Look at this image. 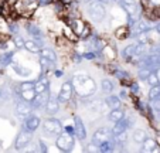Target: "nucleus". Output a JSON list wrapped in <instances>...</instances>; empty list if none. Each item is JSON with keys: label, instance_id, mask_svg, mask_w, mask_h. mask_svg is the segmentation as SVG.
<instances>
[{"label": "nucleus", "instance_id": "obj_12", "mask_svg": "<svg viewBox=\"0 0 160 153\" xmlns=\"http://www.w3.org/2000/svg\"><path fill=\"white\" fill-rule=\"evenodd\" d=\"M74 128H75V136L79 140H84V139L87 138V130H85V126H84V123H82L81 118H78V116L75 118V125H74Z\"/></svg>", "mask_w": 160, "mask_h": 153}, {"label": "nucleus", "instance_id": "obj_20", "mask_svg": "<svg viewBox=\"0 0 160 153\" xmlns=\"http://www.w3.org/2000/svg\"><path fill=\"white\" fill-rule=\"evenodd\" d=\"M116 140H112V139H108L106 142H103L102 145H99L98 146V149H99V152H111V150L115 149V143Z\"/></svg>", "mask_w": 160, "mask_h": 153}, {"label": "nucleus", "instance_id": "obj_45", "mask_svg": "<svg viewBox=\"0 0 160 153\" xmlns=\"http://www.w3.org/2000/svg\"><path fill=\"white\" fill-rule=\"evenodd\" d=\"M153 6H160V0H149Z\"/></svg>", "mask_w": 160, "mask_h": 153}, {"label": "nucleus", "instance_id": "obj_36", "mask_svg": "<svg viewBox=\"0 0 160 153\" xmlns=\"http://www.w3.org/2000/svg\"><path fill=\"white\" fill-rule=\"evenodd\" d=\"M20 89L21 91H27V89H34V82L33 81H24V82H21L20 85Z\"/></svg>", "mask_w": 160, "mask_h": 153}, {"label": "nucleus", "instance_id": "obj_29", "mask_svg": "<svg viewBox=\"0 0 160 153\" xmlns=\"http://www.w3.org/2000/svg\"><path fill=\"white\" fill-rule=\"evenodd\" d=\"M146 81L149 82V85H150V87H154V85H157V84L160 82V81H159V75H157L154 71H152L150 75L148 77V79H146Z\"/></svg>", "mask_w": 160, "mask_h": 153}, {"label": "nucleus", "instance_id": "obj_28", "mask_svg": "<svg viewBox=\"0 0 160 153\" xmlns=\"http://www.w3.org/2000/svg\"><path fill=\"white\" fill-rule=\"evenodd\" d=\"M148 38H149V31H142V33L136 34V44L148 43Z\"/></svg>", "mask_w": 160, "mask_h": 153}, {"label": "nucleus", "instance_id": "obj_46", "mask_svg": "<svg viewBox=\"0 0 160 153\" xmlns=\"http://www.w3.org/2000/svg\"><path fill=\"white\" fill-rule=\"evenodd\" d=\"M132 91H133V92H138V91H139V87H138V84H132Z\"/></svg>", "mask_w": 160, "mask_h": 153}, {"label": "nucleus", "instance_id": "obj_33", "mask_svg": "<svg viewBox=\"0 0 160 153\" xmlns=\"http://www.w3.org/2000/svg\"><path fill=\"white\" fill-rule=\"evenodd\" d=\"M12 67H13V69H14L17 74H20V75H30V69H27V68H21V67H18L17 64H12Z\"/></svg>", "mask_w": 160, "mask_h": 153}, {"label": "nucleus", "instance_id": "obj_17", "mask_svg": "<svg viewBox=\"0 0 160 153\" xmlns=\"http://www.w3.org/2000/svg\"><path fill=\"white\" fill-rule=\"evenodd\" d=\"M128 126H129V123H128V120H118V122H115V126H113V129H112V132H113V135H118V133L121 132H125V130L128 129Z\"/></svg>", "mask_w": 160, "mask_h": 153}, {"label": "nucleus", "instance_id": "obj_11", "mask_svg": "<svg viewBox=\"0 0 160 153\" xmlns=\"http://www.w3.org/2000/svg\"><path fill=\"white\" fill-rule=\"evenodd\" d=\"M58 111H60V101L57 98H51L50 96L48 102L45 104V112L48 115H55Z\"/></svg>", "mask_w": 160, "mask_h": 153}, {"label": "nucleus", "instance_id": "obj_31", "mask_svg": "<svg viewBox=\"0 0 160 153\" xmlns=\"http://www.w3.org/2000/svg\"><path fill=\"white\" fill-rule=\"evenodd\" d=\"M159 84H160V82H159ZM159 84L154 85V87H152L150 91H149V99H150V101H154V99L157 98V95L160 94V87H159Z\"/></svg>", "mask_w": 160, "mask_h": 153}, {"label": "nucleus", "instance_id": "obj_22", "mask_svg": "<svg viewBox=\"0 0 160 153\" xmlns=\"http://www.w3.org/2000/svg\"><path fill=\"white\" fill-rule=\"evenodd\" d=\"M157 146V142L154 139L148 138L143 142V152H153V149Z\"/></svg>", "mask_w": 160, "mask_h": 153}, {"label": "nucleus", "instance_id": "obj_49", "mask_svg": "<svg viewBox=\"0 0 160 153\" xmlns=\"http://www.w3.org/2000/svg\"><path fill=\"white\" fill-rule=\"evenodd\" d=\"M156 30H157V33H160V21L157 23V26H156Z\"/></svg>", "mask_w": 160, "mask_h": 153}, {"label": "nucleus", "instance_id": "obj_18", "mask_svg": "<svg viewBox=\"0 0 160 153\" xmlns=\"http://www.w3.org/2000/svg\"><path fill=\"white\" fill-rule=\"evenodd\" d=\"M40 54H41V57H45L47 60L52 61V63L57 61V54H55L54 50H51V48H41V50H40Z\"/></svg>", "mask_w": 160, "mask_h": 153}, {"label": "nucleus", "instance_id": "obj_41", "mask_svg": "<svg viewBox=\"0 0 160 153\" xmlns=\"http://www.w3.org/2000/svg\"><path fill=\"white\" fill-rule=\"evenodd\" d=\"M65 132L70 133V135H75V128H70V126H67V128H65Z\"/></svg>", "mask_w": 160, "mask_h": 153}, {"label": "nucleus", "instance_id": "obj_37", "mask_svg": "<svg viewBox=\"0 0 160 153\" xmlns=\"http://www.w3.org/2000/svg\"><path fill=\"white\" fill-rule=\"evenodd\" d=\"M51 63H52V61L47 60L45 57H41V58H40V64H41L42 71H47V69H48L50 67H51Z\"/></svg>", "mask_w": 160, "mask_h": 153}, {"label": "nucleus", "instance_id": "obj_48", "mask_svg": "<svg viewBox=\"0 0 160 153\" xmlns=\"http://www.w3.org/2000/svg\"><path fill=\"white\" fill-rule=\"evenodd\" d=\"M99 2H102L103 4H108V3H111V0H99Z\"/></svg>", "mask_w": 160, "mask_h": 153}, {"label": "nucleus", "instance_id": "obj_26", "mask_svg": "<svg viewBox=\"0 0 160 153\" xmlns=\"http://www.w3.org/2000/svg\"><path fill=\"white\" fill-rule=\"evenodd\" d=\"M101 89H102L103 92L109 94L113 91V84H112L109 79H102V82H101Z\"/></svg>", "mask_w": 160, "mask_h": 153}, {"label": "nucleus", "instance_id": "obj_23", "mask_svg": "<svg viewBox=\"0 0 160 153\" xmlns=\"http://www.w3.org/2000/svg\"><path fill=\"white\" fill-rule=\"evenodd\" d=\"M135 53H136V44H130V45H128V47H125L123 50H122V55H123V58L133 57Z\"/></svg>", "mask_w": 160, "mask_h": 153}, {"label": "nucleus", "instance_id": "obj_7", "mask_svg": "<svg viewBox=\"0 0 160 153\" xmlns=\"http://www.w3.org/2000/svg\"><path fill=\"white\" fill-rule=\"evenodd\" d=\"M72 91H74L72 82H64L60 89V94H58V96H57L60 104H67V102L70 101L71 96H72Z\"/></svg>", "mask_w": 160, "mask_h": 153}, {"label": "nucleus", "instance_id": "obj_24", "mask_svg": "<svg viewBox=\"0 0 160 153\" xmlns=\"http://www.w3.org/2000/svg\"><path fill=\"white\" fill-rule=\"evenodd\" d=\"M14 55V53H6V54H2L0 55V65L2 67H6L12 63V58Z\"/></svg>", "mask_w": 160, "mask_h": 153}, {"label": "nucleus", "instance_id": "obj_38", "mask_svg": "<svg viewBox=\"0 0 160 153\" xmlns=\"http://www.w3.org/2000/svg\"><path fill=\"white\" fill-rule=\"evenodd\" d=\"M72 28H74V33L75 34H79V36H81V33H82V30H84V26H82L81 23H79V21H74L72 23Z\"/></svg>", "mask_w": 160, "mask_h": 153}, {"label": "nucleus", "instance_id": "obj_21", "mask_svg": "<svg viewBox=\"0 0 160 153\" xmlns=\"http://www.w3.org/2000/svg\"><path fill=\"white\" fill-rule=\"evenodd\" d=\"M26 28H27V31L31 34V36H34V38H41L42 37V33L40 31V28L37 27V26H34V24L28 23L27 26H26Z\"/></svg>", "mask_w": 160, "mask_h": 153}, {"label": "nucleus", "instance_id": "obj_43", "mask_svg": "<svg viewBox=\"0 0 160 153\" xmlns=\"http://www.w3.org/2000/svg\"><path fill=\"white\" fill-rule=\"evenodd\" d=\"M40 147H41V152H47V150H48L47 149V145H45L42 140H40Z\"/></svg>", "mask_w": 160, "mask_h": 153}, {"label": "nucleus", "instance_id": "obj_44", "mask_svg": "<svg viewBox=\"0 0 160 153\" xmlns=\"http://www.w3.org/2000/svg\"><path fill=\"white\" fill-rule=\"evenodd\" d=\"M85 58H88V60H94L95 54H94V53H87V54H85Z\"/></svg>", "mask_w": 160, "mask_h": 153}, {"label": "nucleus", "instance_id": "obj_3", "mask_svg": "<svg viewBox=\"0 0 160 153\" xmlns=\"http://www.w3.org/2000/svg\"><path fill=\"white\" fill-rule=\"evenodd\" d=\"M88 13H89L91 18L95 21H101L103 20V17L106 16V9H105V4L99 0L97 2H92L89 4V9H88Z\"/></svg>", "mask_w": 160, "mask_h": 153}, {"label": "nucleus", "instance_id": "obj_1", "mask_svg": "<svg viewBox=\"0 0 160 153\" xmlns=\"http://www.w3.org/2000/svg\"><path fill=\"white\" fill-rule=\"evenodd\" d=\"M72 85H74V89L77 91V94H78L79 96H82V98L91 96L97 91L95 81L92 78H89L85 72L75 74V77L72 78Z\"/></svg>", "mask_w": 160, "mask_h": 153}, {"label": "nucleus", "instance_id": "obj_40", "mask_svg": "<svg viewBox=\"0 0 160 153\" xmlns=\"http://www.w3.org/2000/svg\"><path fill=\"white\" fill-rule=\"evenodd\" d=\"M115 75H116V77H118L119 79H123V78H126V77H128V74H126V72H123V71H119V69H116V71H115Z\"/></svg>", "mask_w": 160, "mask_h": 153}, {"label": "nucleus", "instance_id": "obj_10", "mask_svg": "<svg viewBox=\"0 0 160 153\" xmlns=\"http://www.w3.org/2000/svg\"><path fill=\"white\" fill-rule=\"evenodd\" d=\"M40 125H41V120H40L38 116H36V115H28V116H26V120H24V128L28 130H31V132H34V130H37L40 128Z\"/></svg>", "mask_w": 160, "mask_h": 153}, {"label": "nucleus", "instance_id": "obj_2", "mask_svg": "<svg viewBox=\"0 0 160 153\" xmlns=\"http://www.w3.org/2000/svg\"><path fill=\"white\" fill-rule=\"evenodd\" d=\"M42 130H44L45 135L48 136H60L62 133V125L55 118H48L42 123Z\"/></svg>", "mask_w": 160, "mask_h": 153}, {"label": "nucleus", "instance_id": "obj_32", "mask_svg": "<svg viewBox=\"0 0 160 153\" xmlns=\"http://www.w3.org/2000/svg\"><path fill=\"white\" fill-rule=\"evenodd\" d=\"M135 30H136V34H139V33H142V31H149L150 28H149V26H148V23H146V21H139V23L136 24ZM136 34H135V36H136Z\"/></svg>", "mask_w": 160, "mask_h": 153}, {"label": "nucleus", "instance_id": "obj_35", "mask_svg": "<svg viewBox=\"0 0 160 153\" xmlns=\"http://www.w3.org/2000/svg\"><path fill=\"white\" fill-rule=\"evenodd\" d=\"M13 43H14V45L17 48H23L26 44V40L23 38L21 36H14V38H13Z\"/></svg>", "mask_w": 160, "mask_h": 153}, {"label": "nucleus", "instance_id": "obj_34", "mask_svg": "<svg viewBox=\"0 0 160 153\" xmlns=\"http://www.w3.org/2000/svg\"><path fill=\"white\" fill-rule=\"evenodd\" d=\"M126 139H128L126 130H125V132L118 133V135H115V140H116V143H119V145H123L125 142H126Z\"/></svg>", "mask_w": 160, "mask_h": 153}, {"label": "nucleus", "instance_id": "obj_14", "mask_svg": "<svg viewBox=\"0 0 160 153\" xmlns=\"http://www.w3.org/2000/svg\"><path fill=\"white\" fill-rule=\"evenodd\" d=\"M48 89V79L47 78H40L38 81L34 82V91H36V94H41L44 92V91Z\"/></svg>", "mask_w": 160, "mask_h": 153}, {"label": "nucleus", "instance_id": "obj_16", "mask_svg": "<svg viewBox=\"0 0 160 153\" xmlns=\"http://www.w3.org/2000/svg\"><path fill=\"white\" fill-rule=\"evenodd\" d=\"M123 118H125V112L121 111V108L119 109H111V112H109V115H108L109 122H118V120L123 119Z\"/></svg>", "mask_w": 160, "mask_h": 153}, {"label": "nucleus", "instance_id": "obj_30", "mask_svg": "<svg viewBox=\"0 0 160 153\" xmlns=\"http://www.w3.org/2000/svg\"><path fill=\"white\" fill-rule=\"evenodd\" d=\"M148 50H149L148 43H143V44H136L135 55H143V54H146V53H148Z\"/></svg>", "mask_w": 160, "mask_h": 153}, {"label": "nucleus", "instance_id": "obj_19", "mask_svg": "<svg viewBox=\"0 0 160 153\" xmlns=\"http://www.w3.org/2000/svg\"><path fill=\"white\" fill-rule=\"evenodd\" d=\"M148 139V135L143 129H135L133 130V140L138 142V143H143V142Z\"/></svg>", "mask_w": 160, "mask_h": 153}, {"label": "nucleus", "instance_id": "obj_25", "mask_svg": "<svg viewBox=\"0 0 160 153\" xmlns=\"http://www.w3.org/2000/svg\"><path fill=\"white\" fill-rule=\"evenodd\" d=\"M20 96H21V99H26V101L31 102V101H33V99H34V96H36V91H34V89H27V91H21Z\"/></svg>", "mask_w": 160, "mask_h": 153}, {"label": "nucleus", "instance_id": "obj_27", "mask_svg": "<svg viewBox=\"0 0 160 153\" xmlns=\"http://www.w3.org/2000/svg\"><path fill=\"white\" fill-rule=\"evenodd\" d=\"M153 71V69L150 68V67H140V69H139V78L140 79H148V77L150 75V72Z\"/></svg>", "mask_w": 160, "mask_h": 153}, {"label": "nucleus", "instance_id": "obj_9", "mask_svg": "<svg viewBox=\"0 0 160 153\" xmlns=\"http://www.w3.org/2000/svg\"><path fill=\"white\" fill-rule=\"evenodd\" d=\"M48 99H50L48 89L41 94H36L34 99L31 101V106H33V109H38V108H41V106H45V104L48 102Z\"/></svg>", "mask_w": 160, "mask_h": 153}, {"label": "nucleus", "instance_id": "obj_42", "mask_svg": "<svg viewBox=\"0 0 160 153\" xmlns=\"http://www.w3.org/2000/svg\"><path fill=\"white\" fill-rule=\"evenodd\" d=\"M9 27H10V31H12V33H17V30H18V27H17V26H16V24H10V26H9Z\"/></svg>", "mask_w": 160, "mask_h": 153}, {"label": "nucleus", "instance_id": "obj_6", "mask_svg": "<svg viewBox=\"0 0 160 153\" xmlns=\"http://www.w3.org/2000/svg\"><path fill=\"white\" fill-rule=\"evenodd\" d=\"M31 139H33V135H31V130L28 129H23L20 133L17 135V138H16L14 140V147L17 150H23L26 146H27L28 143L31 142Z\"/></svg>", "mask_w": 160, "mask_h": 153}, {"label": "nucleus", "instance_id": "obj_47", "mask_svg": "<svg viewBox=\"0 0 160 153\" xmlns=\"http://www.w3.org/2000/svg\"><path fill=\"white\" fill-rule=\"evenodd\" d=\"M40 2H41V4H47V3H50L51 0H40Z\"/></svg>", "mask_w": 160, "mask_h": 153}, {"label": "nucleus", "instance_id": "obj_4", "mask_svg": "<svg viewBox=\"0 0 160 153\" xmlns=\"http://www.w3.org/2000/svg\"><path fill=\"white\" fill-rule=\"evenodd\" d=\"M74 143H75L74 136L70 135V133H61L57 138V142H55L57 147L60 150H62V152H71L74 149Z\"/></svg>", "mask_w": 160, "mask_h": 153}, {"label": "nucleus", "instance_id": "obj_13", "mask_svg": "<svg viewBox=\"0 0 160 153\" xmlns=\"http://www.w3.org/2000/svg\"><path fill=\"white\" fill-rule=\"evenodd\" d=\"M24 47L27 48L30 53H40V50L42 48V43L41 41H37L36 38H34V40H28V41H26Z\"/></svg>", "mask_w": 160, "mask_h": 153}, {"label": "nucleus", "instance_id": "obj_15", "mask_svg": "<svg viewBox=\"0 0 160 153\" xmlns=\"http://www.w3.org/2000/svg\"><path fill=\"white\" fill-rule=\"evenodd\" d=\"M105 104L109 106V109H119L121 108V98L116 95H109L105 99Z\"/></svg>", "mask_w": 160, "mask_h": 153}, {"label": "nucleus", "instance_id": "obj_8", "mask_svg": "<svg viewBox=\"0 0 160 153\" xmlns=\"http://www.w3.org/2000/svg\"><path fill=\"white\" fill-rule=\"evenodd\" d=\"M33 111V106H31V102L26 101V99H21V101L17 102V105H16V114L21 118H26L31 114Z\"/></svg>", "mask_w": 160, "mask_h": 153}, {"label": "nucleus", "instance_id": "obj_5", "mask_svg": "<svg viewBox=\"0 0 160 153\" xmlns=\"http://www.w3.org/2000/svg\"><path fill=\"white\" fill-rule=\"evenodd\" d=\"M112 135H113L112 129H109V128H106V126L99 128V129L94 133V136H92V145L98 147L99 145H102L103 142H106L108 139H111Z\"/></svg>", "mask_w": 160, "mask_h": 153}, {"label": "nucleus", "instance_id": "obj_39", "mask_svg": "<svg viewBox=\"0 0 160 153\" xmlns=\"http://www.w3.org/2000/svg\"><path fill=\"white\" fill-rule=\"evenodd\" d=\"M152 104H153L154 111H160V94L157 95V98L154 99V101H152Z\"/></svg>", "mask_w": 160, "mask_h": 153}]
</instances>
